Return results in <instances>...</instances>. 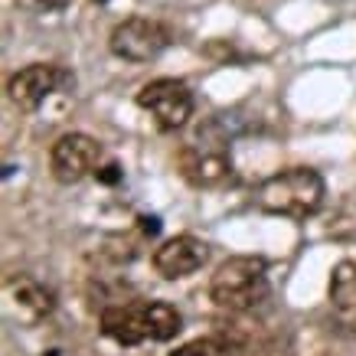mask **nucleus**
<instances>
[{"instance_id":"nucleus-1","label":"nucleus","mask_w":356,"mask_h":356,"mask_svg":"<svg viewBox=\"0 0 356 356\" xmlns=\"http://www.w3.org/2000/svg\"><path fill=\"white\" fill-rule=\"evenodd\" d=\"M102 334L115 340L118 346H138V343H163L184 330L180 311L167 301H128L111 304L102 311Z\"/></svg>"},{"instance_id":"nucleus-2","label":"nucleus","mask_w":356,"mask_h":356,"mask_svg":"<svg viewBox=\"0 0 356 356\" xmlns=\"http://www.w3.org/2000/svg\"><path fill=\"white\" fill-rule=\"evenodd\" d=\"M324 196L327 186L321 173L311 170V167H288L281 173H271L268 180L259 186L255 203L271 216L307 219L324 206Z\"/></svg>"},{"instance_id":"nucleus-3","label":"nucleus","mask_w":356,"mask_h":356,"mask_svg":"<svg viewBox=\"0 0 356 356\" xmlns=\"http://www.w3.org/2000/svg\"><path fill=\"white\" fill-rule=\"evenodd\" d=\"M268 265L259 255H232L209 281V298L229 314H248L268 301Z\"/></svg>"},{"instance_id":"nucleus-4","label":"nucleus","mask_w":356,"mask_h":356,"mask_svg":"<svg viewBox=\"0 0 356 356\" xmlns=\"http://www.w3.org/2000/svg\"><path fill=\"white\" fill-rule=\"evenodd\" d=\"M108 46L124 63H151L170 46V30L147 17H128L111 30Z\"/></svg>"},{"instance_id":"nucleus-5","label":"nucleus","mask_w":356,"mask_h":356,"mask_svg":"<svg viewBox=\"0 0 356 356\" xmlns=\"http://www.w3.org/2000/svg\"><path fill=\"white\" fill-rule=\"evenodd\" d=\"M138 105L151 111L161 131H177L193 115V92L180 79H154L138 92Z\"/></svg>"},{"instance_id":"nucleus-6","label":"nucleus","mask_w":356,"mask_h":356,"mask_svg":"<svg viewBox=\"0 0 356 356\" xmlns=\"http://www.w3.org/2000/svg\"><path fill=\"white\" fill-rule=\"evenodd\" d=\"M98 163H102V144L82 131L63 134L49 151V170L63 186L82 184L86 177L98 170Z\"/></svg>"},{"instance_id":"nucleus-7","label":"nucleus","mask_w":356,"mask_h":356,"mask_svg":"<svg viewBox=\"0 0 356 356\" xmlns=\"http://www.w3.org/2000/svg\"><path fill=\"white\" fill-rule=\"evenodd\" d=\"M72 76L65 72L63 65H53V63H33L20 72H13L10 82H7V95L17 108L23 111H36L43 105L46 98L59 92L63 86H69Z\"/></svg>"},{"instance_id":"nucleus-8","label":"nucleus","mask_w":356,"mask_h":356,"mask_svg":"<svg viewBox=\"0 0 356 356\" xmlns=\"http://www.w3.org/2000/svg\"><path fill=\"white\" fill-rule=\"evenodd\" d=\"M180 173L186 177V184L200 186V190H209V186H219L232 173V163H229L226 154V140H206L203 147L193 144L180 154Z\"/></svg>"},{"instance_id":"nucleus-9","label":"nucleus","mask_w":356,"mask_h":356,"mask_svg":"<svg viewBox=\"0 0 356 356\" xmlns=\"http://www.w3.org/2000/svg\"><path fill=\"white\" fill-rule=\"evenodd\" d=\"M209 259V245H206L203 238L196 236H173L167 238L157 252H154V271L167 281H177V278H186V275H193L200 271Z\"/></svg>"},{"instance_id":"nucleus-10","label":"nucleus","mask_w":356,"mask_h":356,"mask_svg":"<svg viewBox=\"0 0 356 356\" xmlns=\"http://www.w3.org/2000/svg\"><path fill=\"white\" fill-rule=\"evenodd\" d=\"M10 298L20 311H26V317H33V321H43L46 314H53V291L43 288L40 281H33V278L10 281Z\"/></svg>"},{"instance_id":"nucleus-11","label":"nucleus","mask_w":356,"mask_h":356,"mask_svg":"<svg viewBox=\"0 0 356 356\" xmlns=\"http://www.w3.org/2000/svg\"><path fill=\"white\" fill-rule=\"evenodd\" d=\"M330 304L340 314H356V259L337 261L330 271Z\"/></svg>"},{"instance_id":"nucleus-12","label":"nucleus","mask_w":356,"mask_h":356,"mask_svg":"<svg viewBox=\"0 0 356 356\" xmlns=\"http://www.w3.org/2000/svg\"><path fill=\"white\" fill-rule=\"evenodd\" d=\"M232 346L219 337H200V340H190V343L177 346L170 356H229Z\"/></svg>"},{"instance_id":"nucleus-13","label":"nucleus","mask_w":356,"mask_h":356,"mask_svg":"<svg viewBox=\"0 0 356 356\" xmlns=\"http://www.w3.org/2000/svg\"><path fill=\"white\" fill-rule=\"evenodd\" d=\"M259 356H298L294 337L288 334V330H275V334L259 346Z\"/></svg>"},{"instance_id":"nucleus-14","label":"nucleus","mask_w":356,"mask_h":356,"mask_svg":"<svg viewBox=\"0 0 356 356\" xmlns=\"http://www.w3.org/2000/svg\"><path fill=\"white\" fill-rule=\"evenodd\" d=\"M17 3L30 13H59V10H65L69 0H17Z\"/></svg>"},{"instance_id":"nucleus-15","label":"nucleus","mask_w":356,"mask_h":356,"mask_svg":"<svg viewBox=\"0 0 356 356\" xmlns=\"http://www.w3.org/2000/svg\"><path fill=\"white\" fill-rule=\"evenodd\" d=\"M98 180H102V184H118L121 180V167L118 163H105V167H98Z\"/></svg>"}]
</instances>
